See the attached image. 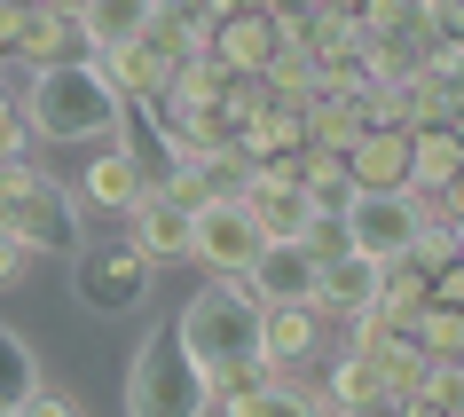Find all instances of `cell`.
Returning a JSON list of instances; mask_svg holds the SVG:
<instances>
[{"mask_svg": "<svg viewBox=\"0 0 464 417\" xmlns=\"http://www.w3.org/2000/svg\"><path fill=\"white\" fill-rule=\"evenodd\" d=\"M464 410V363H433L417 386V417H457Z\"/></svg>", "mask_w": 464, "mask_h": 417, "instance_id": "obj_29", "label": "cell"}, {"mask_svg": "<svg viewBox=\"0 0 464 417\" xmlns=\"http://www.w3.org/2000/svg\"><path fill=\"white\" fill-rule=\"evenodd\" d=\"M457 417H464V410H457Z\"/></svg>", "mask_w": 464, "mask_h": 417, "instance_id": "obj_47", "label": "cell"}, {"mask_svg": "<svg viewBox=\"0 0 464 417\" xmlns=\"http://www.w3.org/2000/svg\"><path fill=\"white\" fill-rule=\"evenodd\" d=\"M142 189H150V173H142V158H134V142H102L95 158H87V166H79V197H87V205H95V213H134V205H142Z\"/></svg>", "mask_w": 464, "mask_h": 417, "instance_id": "obj_9", "label": "cell"}, {"mask_svg": "<svg viewBox=\"0 0 464 417\" xmlns=\"http://www.w3.org/2000/svg\"><path fill=\"white\" fill-rule=\"evenodd\" d=\"M457 245H464V228H457Z\"/></svg>", "mask_w": 464, "mask_h": 417, "instance_id": "obj_45", "label": "cell"}, {"mask_svg": "<svg viewBox=\"0 0 464 417\" xmlns=\"http://www.w3.org/2000/svg\"><path fill=\"white\" fill-rule=\"evenodd\" d=\"M150 16H158V0H95V8H87V40H95V55L119 48V40H142Z\"/></svg>", "mask_w": 464, "mask_h": 417, "instance_id": "obj_25", "label": "cell"}, {"mask_svg": "<svg viewBox=\"0 0 464 417\" xmlns=\"http://www.w3.org/2000/svg\"><path fill=\"white\" fill-rule=\"evenodd\" d=\"M457 173H464V142H457V126H425V134H410V189L425 197V205L457 189Z\"/></svg>", "mask_w": 464, "mask_h": 417, "instance_id": "obj_18", "label": "cell"}, {"mask_svg": "<svg viewBox=\"0 0 464 417\" xmlns=\"http://www.w3.org/2000/svg\"><path fill=\"white\" fill-rule=\"evenodd\" d=\"M370 363H378V386H386L393 402H410V410H417V386H425V370H433V354H425V346H417L410 331H393V339L378 346Z\"/></svg>", "mask_w": 464, "mask_h": 417, "instance_id": "obj_23", "label": "cell"}, {"mask_svg": "<svg viewBox=\"0 0 464 417\" xmlns=\"http://www.w3.org/2000/svg\"><path fill=\"white\" fill-rule=\"evenodd\" d=\"M346 237H354V252H370V260H410V245H417V228H425V197L417 189H401V197H370V189H354L346 197Z\"/></svg>", "mask_w": 464, "mask_h": 417, "instance_id": "obj_6", "label": "cell"}, {"mask_svg": "<svg viewBox=\"0 0 464 417\" xmlns=\"http://www.w3.org/2000/svg\"><path fill=\"white\" fill-rule=\"evenodd\" d=\"M32 393H40V354H32L24 331L0 323V410H24Z\"/></svg>", "mask_w": 464, "mask_h": 417, "instance_id": "obj_24", "label": "cell"}, {"mask_svg": "<svg viewBox=\"0 0 464 417\" xmlns=\"http://www.w3.org/2000/svg\"><path fill=\"white\" fill-rule=\"evenodd\" d=\"M299 189L315 197L323 213H346V197H354V173H346L339 150H299Z\"/></svg>", "mask_w": 464, "mask_h": 417, "instance_id": "obj_26", "label": "cell"}, {"mask_svg": "<svg viewBox=\"0 0 464 417\" xmlns=\"http://www.w3.org/2000/svg\"><path fill=\"white\" fill-rule=\"evenodd\" d=\"M150 276H158V260H150L126 228H111V237H87V245L72 252V292L87 315H134L150 299Z\"/></svg>", "mask_w": 464, "mask_h": 417, "instance_id": "obj_5", "label": "cell"}, {"mask_svg": "<svg viewBox=\"0 0 464 417\" xmlns=\"http://www.w3.org/2000/svg\"><path fill=\"white\" fill-rule=\"evenodd\" d=\"M0 228H16L32 252H63V260L87 245L79 197L48 166H32V158H0Z\"/></svg>", "mask_w": 464, "mask_h": 417, "instance_id": "obj_3", "label": "cell"}, {"mask_svg": "<svg viewBox=\"0 0 464 417\" xmlns=\"http://www.w3.org/2000/svg\"><path fill=\"white\" fill-rule=\"evenodd\" d=\"M126 237H134L150 260H189V252H197V213L166 189V181H150L142 205L126 213Z\"/></svg>", "mask_w": 464, "mask_h": 417, "instance_id": "obj_8", "label": "cell"}, {"mask_svg": "<svg viewBox=\"0 0 464 417\" xmlns=\"http://www.w3.org/2000/svg\"><path fill=\"white\" fill-rule=\"evenodd\" d=\"M315 386H323V402H331L339 417H346V410H370V402H386V386H378V363H370V354H346V346L331 354V370H323Z\"/></svg>", "mask_w": 464, "mask_h": 417, "instance_id": "obj_21", "label": "cell"}, {"mask_svg": "<svg viewBox=\"0 0 464 417\" xmlns=\"http://www.w3.org/2000/svg\"><path fill=\"white\" fill-rule=\"evenodd\" d=\"M315 16H323V0H268V24L284 32V40H299Z\"/></svg>", "mask_w": 464, "mask_h": 417, "instance_id": "obj_33", "label": "cell"}, {"mask_svg": "<svg viewBox=\"0 0 464 417\" xmlns=\"http://www.w3.org/2000/svg\"><path fill=\"white\" fill-rule=\"evenodd\" d=\"M260 354H268L276 370H292V363H307V354H323V315L307 307V299L260 307Z\"/></svg>", "mask_w": 464, "mask_h": 417, "instance_id": "obj_14", "label": "cell"}, {"mask_svg": "<svg viewBox=\"0 0 464 417\" xmlns=\"http://www.w3.org/2000/svg\"><path fill=\"white\" fill-rule=\"evenodd\" d=\"M228 417H339V410L323 402V386H292V378H268L260 393L228 402Z\"/></svg>", "mask_w": 464, "mask_h": 417, "instance_id": "obj_22", "label": "cell"}, {"mask_svg": "<svg viewBox=\"0 0 464 417\" xmlns=\"http://www.w3.org/2000/svg\"><path fill=\"white\" fill-rule=\"evenodd\" d=\"M393 331H401V323H393L386 307H362V315L346 323V354H378V346H386Z\"/></svg>", "mask_w": 464, "mask_h": 417, "instance_id": "obj_31", "label": "cell"}, {"mask_svg": "<svg viewBox=\"0 0 464 417\" xmlns=\"http://www.w3.org/2000/svg\"><path fill=\"white\" fill-rule=\"evenodd\" d=\"M0 417H16V410H0Z\"/></svg>", "mask_w": 464, "mask_h": 417, "instance_id": "obj_46", "label": "cell"}, {"mask_svg": "<svg viewBox=\"0 0 464 417\" xmlns=\"http://www.w3.org/2000/svg\"><path fill=\"white\" fill-rule=\"evenodd\" d=\"M173 339H181V354H189L205 378H220L228 363L260 354V299H252L237 276H213V284H197V292L181 299Z\"/></svg>", "mask_w": 464, "mask_h": 417, "instance_id": "obj_2", "label": "cell"}, {"mask_svg": "<svg viewBox=\"0 0 464 417\" xmlns=\"http://www.w3.org/2000/svg\"><path fill=\"white\" fill-rule=\"evenodd\" d=\"M8 102H16V95H8V87H0V111H8Z\"/></svg>", "mask_w": 464, "mask_h": 417, "instance_id": "obj_43", "label": "cell"}, {"mask_svg": "<svg viewBox=\"0 0 464 417\" xmlns=\"http://www.w3.org/2000/svg\"><path fill=\"white\" fill-rule=\"evenodd\" d=\"M260 87H268V102H307V95H315V55L299 48V40H284L276 63L260 72Z\"/></svg>", "mask_w": 464, "mask_h": 417, "instance_id": "obj_27", "label": "cell"}, {"mask_svg": "<svg viewBox=\"0 0 464 417\" xmlns=\"http://www.w3.org/2000/svg\"><path fill=\"white\" fill-rule=\"evenodd\" d=\"M440 32H449V40H464V0H449V16H440Z\"/></svg>", "mask_w": 464, "mask_h": 417, "instance_id": "obj_41", "label": "cell"}, {"mask_svg": "<svg viewBox=\"0 0 464 417\" xmlns=\"http://www.w3.org/2000/svg\"><path fill=\"white\" fill-rule=\"evenodd\" d=\"M24 142H32V126H24V111L8 102V111H0V158H24Z\"/></svg>", "mask_w": 464, "mask_h": 417, "instance_id": "obj_37", "label": "cell"}, {"mask_svg": "<svg viewBox=\"0 0 464 417\" xmlns=\"http://www.w3.org/2000/svg\"><path fill=\"white\" fill-rule=\"evenodd\" d=\"M346 417H417V410H410V402H393V393H386V402H370V410H346Z\"/></svg>", "mask_w": 464, "mask_h": 417, "instance_id": "obj_40", "label": "cell"}, {"mask_svg": "<svg viewBox=\"0 0 464 417\" xmlns=\"http://www.w3.org/2000/svg\"><path fill=\"white\" fill-rule=\"evenodd\" d=\"M245 213H252V228L268 237V245H299L307 228H315V197L299 189V181H268V173H252L245 181Z\"/></svg>", "mask_w": 464, "mask_h": 417, "instance_id": "obj_12", "label": "cell"}, {"mask_svg": "<svg viewBox=\"0 0 464 417\" xmlns=\"http://www.w3.org/2000/svg\"><path fill=\"white\" fill-rule=\"evenodd\" d=\"M24 268H32V245L16 237V228H0V284H16Z\"/></svg>", "mask_w": 464, "mask_h": 417, "instance_id": "obj_35", "label": "cell"}, {"mask_svg": "<svg viewBox=\"0 0 464 417\" xmlns=\"http://www.w3.org/2000/svg\"><path fill=\"white\" fill-rule=\"evenodd\" d=\"M457 142H464V111H457Z\"/></svg>", "mask_w": 464, "mask_h": 417, "instance_id": "obj_44", "label": "cell"}, {"mask_svg": "<svg viewBox=\"0 0 464 417\" xmlns=\"http://www.w3.org/2000/svg\"><path fill=\"white\" fill-rule=\"evenodd\" d=\"M401 331H410L433 363H464V315H457V307H425V315H410Z\"/></svg>", "mask_w": 464, "mask_h": 417, "instance_id": "obj_28", "label": "cell"}, {"mask_svg": "<svg viewBox=\"0 0 464 417\" xmlns=\"http://www.w3.org/2000/svg\"><path fill=\"white\" fill-rule=\"evenodd\" d=\"M16 55H24L32 72H63V63H95V40H87V24H72V16L32 8L24 16V48Z\"/></svg>", "mask_w": 464, "mask_h": 417, "instance_id": "obj_16", "label": "cell"}, {"mask_svg": "<svg viewBox=\"0 0 464 417\" xmlns=\"http://www.w3.org/2000/svg\"><path fill=\"white\" fill-rule=\"evenodd\" d=\"M237 150H245L252 166H268V158H299V150H307V111H299V102H268V111L237 134Z\"/></svg>", "mask_w": 464, "mask_h": 417, "instance_id": "obj_20", "label": "cell"}, {"mask_svg": "<svg viewBox=\"0 0 464 417\" xmlns=\"http://www.w3.org/2000/svg\"><path fill=\"white\" fill-rule=\"evenodd\" d=\"M299 111H307V150H339V158H346V150L370 134V126H362V95H331V87H315Z\"/></svg>", "mask_w": 464, "mask_h": 417, "instance_id": "obj_19", "label": "cell"}, {"mask_svg": "<svg viewBox=\"0 0 464 417\" xmlns=\"http://www.w3.org/2000/svg\"><path fill=\"white\" fill-rule=\"evenodd\" d=\"M433 307H457L464 315V260H449V268L433 276Z\"/></svg>", "mask_w": 464, "mask_h": 417, "instance_id": "obj_38", "label": "cell"}, {"mask_svg": "<svg viewBox=\"0 0 464 417\" xmlns=\"http://www.w3.org/2000/svg\"><path fill=\"white\" fill-rule=\"evenodd\" d=\"M260 245H268V237L252 228L245 205H205V213H197V252H189V260L205 276H237V284H245L252 260H260Z\"/></svg>", "mask_w": 464, "mask_h": 417, "instance_id": "obj_7", "label": "cell"}, {"mask_svg": "<svg viewBox=\"0 0 464 417\" xmlns=\"http://www.w3.org/2000/svg\"><path fill=\"white\" fill-rule=\"evenodd\" d=\"M276 48H284V32L268 24V8H260V16H220L213 24V63L220 72H268L276 63Z\"/></svg>", "mask_w": 464, "mask_h": 417, "instance_id": "obj_15", "label": "cell"}, {"mask_svg": "<svg viewBox=\"0 0 464 417\" xmlns=\"http://www.w3.org/2000/svg\"><path fill=\"white\" fill-rule=\"evenodd\" d=\"M417 72L433 79L440 95H457V111H464V40H449V32H440L433 48H425V63H417Z\"/></svg>", "mask_w": 464, "mask_h": 417, "instance_id": "obj_30", "label": "cell"}, {"mask_svg": "<svg viewBox=\"0 0 464 417\" xmlns=\"http://www.w3.org/2000/svg\"><path fill=\"white\" fill-rule=\"evenodd\" d=\"M245 292L260 299V307H284V299H307V307H315V252L307 245H260Z\"/></svg>", "mask_w": 464, "mask_h": 417, "instance_id": "obj_13", "label": "cell"}, {"mask_svg": "<svg viewBox=\"0 0 464 417\" xmlns=\"http://www.w3.org/2000/svg\"><path fill=\"white\" fill-rule=\"evenodd\" d=\"M102 63V79H111V87H119V102H158L173 87V72H181V55L173 48H158V40H119V48H102L95 55Z\"/></svg>", "mask_w": 464, "mask_h": 417, "instance_id": "obj_11", "label": "cell"}, {"mask_svg": "<svg viewBox=\"0 0 464 417\" xmlns=\"http://www.w3.org/2000/svg\"><path fill=\"white\" fill-rule=\"evenodd\" d=\"M16 417H87V410H79L72 393H55V386H40V393H32V402H24V410H16Z\"/></svg>", "mask_w": 464, "mask_h": 417, "instance_id": "obj_34", "label": "cell"}, {"mask_svg": "<svg viewBox=\"0 0 464 417\" xmlns=\"http://www.w3.org/2000/svg\"><path fill=\"white\" fill-rule=\"evenodd\" d=\"M433 213H440L449 228H464V173H457V189H449V197H433Z\"/></svg>", "mask_w": 464, "mask_h": 417, "instance_id": "obj_39", "label": "cell"}, {"mask_svg": "<svg viewBox=\"0 0 464 417\" xmlns=\"http://www.w3.org/2000/svg\"><path fill=\"white\" fill-rule=\"evenodd\" d=\"M299 245L315 252V268H323V260H339V252H354V237H346V221H339V213H315V228H307Z\"/></svg>", "mask_w": 464, "mask_h": 417, "instance_id": "obj_32", "label": "cell"}, {"mask_svg": "<svg viewBox=\"0 0 464 417\" xmlns=\"http://www.w3.org/2000/svg\"><path fill=\"white\" fill-rule=\"evenodd\" d=\"M24 126L40 142H119L126 102L102 79V63H63V72H32V87L16 95Z\"/></svg>", "mask_w": 464, "mask_h": 417, "instance_id": "obj_1", "label": "cell"}, {"mask_svg": "<svg viewBox=\"0 0 464 417\" xmlns=\"http://www.w3.org/2000/svg\"><path fill=\"white\" fill-rule=\"evenodd\" d=\"M323 8H362V0H323Z\"/></svg>", "mask_w": 464, "mask_h": 417, "instance_id": "obj_42", "label": "cell"}, {"mask_svg": "<svg viewBox=\"0 0 464 417\" xmlns=\"http://www.w3.org/2000/svg\"><path fill=\"white\" fill-rule=\"evenodd\" d=\"M378 284H386V260L370 252H339L315 268V315L323 323H354L362 307H378Z\"/></svg>", "mask_w": 464, "mask_h": 417, "instance_id": "obj_10", "label": "cell"}, {"mask_svg": "<svg viewBox=\"0 0 464 417\" xmlns=\"http://www.w3.org/2000/svg\"><path fill=\"white\" fill-rule=\"evenodd\" d=\"M24 16H32V8H16V0H0V63H8V55L24 48Z\"/></svg>", "mask_w": 464, "mask_h": 417, "instance_id": "obj_36", "label": "cell"}, {"mask_svg": "<svg viewBox=\"0 0 464 417\" xmlns=\"http://www.w3.org/2000/svg\"><path fill=\"white\" fill-rule=\"evenodd\" d=\"M346 173L370 197H401L410 189V134H362V142L346 150Z\"/></svg>", "mask_w": 464, "mask_h": 417, "instance_id": "obj_17", "label": "cell"}, {"mask_svg": "<svg viewBox=\"0 0 464 417\" xmlns=\"http://www.w3.org/2000/svg\"><path fill=\"white\" fill-rule=\"evenodd\" d=\"M205 402H213V378L181 354L173 323H158L126 363V417H205Z\"/></svg>", "mask_w": 464, "mask_h": 417, "instance_id": "obj_4", "label": "cell"}]
</instances>
